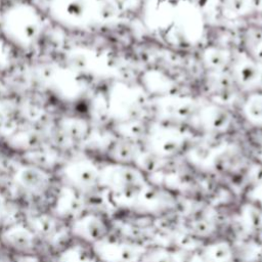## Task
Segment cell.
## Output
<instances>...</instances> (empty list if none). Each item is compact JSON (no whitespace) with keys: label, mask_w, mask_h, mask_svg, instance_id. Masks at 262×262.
I'll use <instances>...</instances> for the list:
<instances>
[{"label":"cell","mask_w":262,"mask_h":262,"mask_svg":"<svg viewBox=\"0 0 262 262\" xmlns=\"http://www.w3.org/2000/svg\"><path fill=\"white\" fill-rule=\"evenodd\" d=\"M38 235L28 225L20 222L7 225L0 233V243L18 254L28 255L38 248Z\"/></svg>","instance_id":"6da1fadb"}]
</instances>
